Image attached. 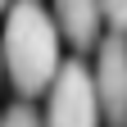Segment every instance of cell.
Masks as SVG:
<instances>
[{"label": "cell", "mask_w": 127, "mask_h": 127, "mask_svg": "<svg viewBox=\"0 0 127 127\" xmlns=\"http://www.w3.org/2000/svg\"><path fill=\"white\" fill-rule=\"evenodd\" d=\"M5 73L23 95H41L50 91V82L59 77V23L55 14H45L36 0H14L5 14Z\"/></svg>", "instance_id": "6da1fadb"}, {"label": "cell", "mask_w": 127, "mask_h": 127, "mask_svg": "<svg viewBox=\"0 0 127 127\" xmlns=\"http://www.w3.org/2000/svg\"><path fill=\"white\" fill-rule=\"evenodd\" d=\"M45 127H100V95H95V77L82 59H68L50 82V109H45Z\"/></svg>", "instance_id": "7a4b0ae2"}, {"label": "cell", "mask_w": 127, "mask_h": 127, "mask_svg": "<svg viewBox=\"0 0 127 127\" xmlns=\"http://www.w3.org/2000/svg\"><path fill=\"white\" fill-rule=\"evenodd\" d=\"M95 95H100V118L109 127H127V36L100 41V55H95Z\"/></svg>", "instance_id": "3957f363"}, {"label": "cell", "mask_w": 127, "mask_h": 127, "mask_svg": "<svg viewBox=\"0 0 127 127\" xmlns=\"http://www.w3.org/2000/svg\"><path fill=\"white\" fill-rule=\"evenodd\" d=\"M100 0H55V23H59V36H68L77 50H86V45H95V36H100Z\"/></svg>", "instance_id": "277c9868"}, {"label": "cell", "mask_w": 127, "mask_h": 127, "mask_svg": "<svg viewBox=\"0 0 127 127\" xmlns=\"http://www.w3.org/2000/svg\"><path fill=\"white\" fill-rule=\"evenodd\" d=\"M0 127H45V118H41L32 104H14V109H5Z\"/></svg>", "instance_id": "5b68a950"}, {"label": "cell", "mask_w": 127, "mask_h": 127, "mask_svg": "<svg viewBox=\"0 0 127 127\" xmlns=\"http://www.w3.org/2000/svg\"><path fill=\"white\" fill-rule=\"evenodd\" d=\"M100 9L114 23V32H127V0H100Z\"/></svg>", "instance_id": "8992f818"}, {"label": "cell", "mask_w": 127, "mask_h": 127, "mask_svg": "<svg viewBox=\"0 0 127 127\" xmlns=\"http://www.w3.org/2000/svg\"><path fill=\"white\" fill-rule=\"evenodd\" d=\"M0 73H5V50H0Z\"/></svg>", "instance_id": "52a82bcc"}, {"label": "cell", "mask_w": 127, "mask_h": 127, "mask_svg": "<svg viewBox=\"0 0 127 127\" xmlns=\"http://www.w3.org/2000/svg\"><path fill=\"white\" fill-rule=\"evenodd\" d=\"M9 5H14V0H0V9H9Z\"/></svg>", "instance_id": "ba28073f"}]
</instances>
